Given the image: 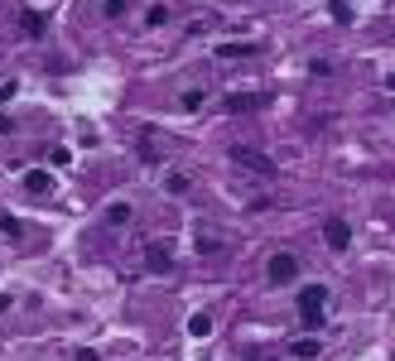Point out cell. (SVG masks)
Here are the masks:
<instances>
[{
	"instance_id": "6da1fadb",
	"label": "cell",
	"mask_w": 395,
	"mask_h": 361,
	"mask_svg": "<svg viewBox=\"0 0 395 361\" xmlns=\"http://www.w3.org/2000/svg\"><path fill=\"white\" fill-rule=\"evenodd\" d=\"M323 308H328V284H304L299 289V323L308 333L323 328Z\"/></svg>"
},
{
	"instance_id": "7a4b0ae2",
	"label": "cell",
	"mask_w": 395,
	"mask_h": 361,
	"mask_svg": "<svg viewBox=\"0 0 395 361\" xmlns=\"http://www.w3.org/2000/svg\"><path fill=\"white\" fill-rule=\"evenodd\" d=\"M231 164H241L246 174H261V179H275V164L261 155V150H246V145H231Z\"/></svg>"
},
{
	"instance_id": "3957f363",
	"label": "cell",
	"mask_w": 395,
	"mask_h": 361,
	"mask_svg": "<svg viewBox=\"0 0 395 361\" xmlns=\"http://www.w3.org/2000/svg\"><path fill=\"white\" fill-rule=\"evenodd\" d=\"M295 274H299V261L290 251H275V256L265 261V279H270V284H290Z\"/></svg>"
},
{
	"instance_id": "277c9868",
	"label": "cell",
	"mask_w": 395,
	"mask_h": 361,
	"mask_svg": "<svg viewBox=\"0 0 395 361\" xmlns=\"http://www.w3.org/2000/svg\"><path fill=\"white\" fill-rule=\"evenodd\" d=\"M169 265H174L169 246H164V241H150V246H145V270L150 274H169Z\"/></svg>"
},
{
	"instance_id": "5b68a950",
	"label": "cell",
	"mask_w": 395,
	"mask_h": 361,
	"mask_svg": "<svg viewBox=\"0 0 395 361\" xmlns=\"http://www.w3.org/2000/svg\"><path fill=\"white\" fill-rule=\"evenodd\" d=\"M323 236H328L333 251H347V246H352V227H347L342 217H328V222H323Z\"/></svg>"
},
{
	"instance_id": "8992f818",
	"label": "cell",
	"mask_w": 395,
	"mask_h": 361,
	"mask_svg": "<svg viewBox=\"0 0 395 361\" xmlns=\"http://www.w3.org/2000/svg\"><path fill=\"white\" fill-rule=\"evenodd\" d=\"M49 188H53V174H49V169H29V174H24V193H34V197H44Z\"/></svg>"
},
{
	"instance_id": "52a82bcc",
	"label": "cell",
	"mask_w": 395,
	"mask_h": 361,
	"mask_svg": "<svg viewBox=\"0 0 395 361\" xmlns=\"http://www.w3.org/2000/svg\"><path fill=\"white\" fill-rule=\"evenodd\" d=\"M19 29H24L29 39H44V29H49V19H44L39 10H19Z\"/></svg>"
},
{
	"instance_id": "ba28073f",
	"label": "cell",
	"mask_w": 395,
	"mask_h": 361,
	"mask_svg": "<svg viewBox=\"0 0 395 361\" xmlns=\"http://www.w3.org/2000/svg\"><path fill=\"white\" fill-rule=\"evenodd\" d=\"M130 217H135V212H130V202H121V197L106 207V227H130Z\"/></svg>"
},
{
	"instance_id": "9c48e42d",
	"label": "cell",
	"mask_w": 395,
	"mask_h": 361,
	"mask_svg": "<svg viewBox=\"0 0 395 361\" xmlns=\"http://www.w3.org/2000/svg\"><path fill=\"white\" fill-rule=\"evenodd\" d=\"M318 352H323V342H318V337H299L295 347H290V357H299V361H313Z\"/></svg>"
},
{
	"instance_id": "30bf717a",
	"label": "cell",
	"mask_w": 395,
	"mask_h": 361,
	"mask_svg": "<svg viewBox=\"0 0 395 361\" xmlns=\"http://www.w3.org/2000/svg\"><path fill=\"white\" fill-rule=\"evenodd\" d=\"M207 333H212V318L207 313H193L188 318V337H207Z\"/></svg>"
},
{
	"instance_id": "8fae6325",
	"label": "cell",
	"mask_w": 395,
	"mask_h": 361,
	"mask_svg": "<svg viewBox=\"0 0 395 361\" xmlns=\"http://www.w3.org/2000/svg\"><path fill=\"white\" fill-rule=\"evenodd\" d=\"M251 53H256L251 44H222L217 49V58H251Z\"/></svg>"
},
{
	"instance_id": "7c38bea8",
	"label": "cell",
	"mask_w": 395,
	"mask_h": 361,
	"mask_svg": "<svg viewBox=\"0 0 395 361\" xmlns=\"http://www.w3.org/2000/svg\"><path fill=\"white\" fill-rule=\"evenodd\" d=\"M261 96H251V91H236V96H227V111H251Z\"/></svg>"
},
{
	"instance_id": "4fadbf2b",
	"label": "cell",
	"mask_w": 395,
	"mask_h": 361,
	"mask_svg": "<svg viewBox=\"0 0 395 361\" xmlns=\"http://www.w3.org/2000/svg\"><path fill=\"white\" fill-rule=\"evenodd\" d=\"M164 193H188V174H164Z\"/></svg>"
},
{
	"instance_id": "5bb4252c",
	"label": "cell",
	"mask_w": 395,
	"mask_h": 361,
	"mask_svg": "<svg viewBox=\"0 0 395 361\" xmlns=\"http://www.w3.org/2000/svg\"><path fill=\"white\" fill-rule=\"evenodd\" d=\"M179 106H184V111H198V106H202V87H188L179 96Z\"/></svg>"
},
{
	"instance_id": "9a60e30c",
	"label": "cell",
	"mask_w": 395,
	"mask_h": 361,
	"mask_svg": "<svg viewBox=\"0 0 395 361\" xmlns=\"http://www.w3.org/2000/svg\"><path fill=\"white\" fill-rule=\"evenodd\" d=\"M164 19H169V10H164V5H150V15H145V24H150V29H159Z\"/></svg>"
},
{
	"instance_id": "2e32d148",
	"label": "cell",
	"mask_w": 395,
	"mask_h": 361,
	"mask_svg": "<svg viewBox=\"0 0 395 361\" xmlns=\"http://www.w3.org/2000/svg\"><path fill=\"white\" fill-rule=\"evenodd\" d=\"M0 231H5V236H10V241H19V236H24V227H19V222H15V217H0Z\"/></svg>"
},
{
	"instance_id": "e0dca14e",
	"label": "cell",
	"mask_w": 395,
	"mask_h": 361,
	"mask_svg": "<svg viewBox=\"0 0 395 361\" xmlns=\"http://www.w3.org/2000/svg\"><path fill=\"white\" fill-rule=\"evenodd\" d=\"M328 5H333V19H337V24H352V10H347V0H328Z\"/></svg>"
},
{
	"instance_id": "ac0fdd59",
	"label": "cell",
	"mask_w": 395,
	"mask_h": 361,
	"mask_svg": "<svg viewBox=\"0 0 395 361\" xmlns=\"http://www.w3.org/2000/svg\"><path fill=\"white\" fill-rule=\"evenodd\" d=\"M308 73H313V78H328V73H333V63H328V58H313V63H308Z\"/></svg>"
},
{
	"instance_id": "d6986e66",
	"label": "cell",
	"mask_w": 395,
	"mask_h": 361,
	"mask_svg": "<svg viewBox=\"0 0 395 361\" xmlns=\"http://www.w3.org/2000/svg\"><path fill=\"white\" fill-rule=\"evenodd\" d=\"M125 5H130V0H106L101 10H106V15H125Z\"/></svg>"
},
{
	"instance_id": "ffe728a7",
	"label": "cell",
	"mask_w": 395,
	"mask_h": 361,
	"mask_svg": "<svg viewBox=\"0 0 395 361\" xmlns=\"http://www.w3.org/2000/svg\"><path fill=\"white\" fill-rule=\"evenodd\" d=\"M73 361H101V357L92 352V347H78V352H73Z\"/></svg>"
},
{
	"instance_id": "44dd1931",
	"label": "cell",
	"mask_w": 395,
	"mask_h": 361,
	"mask_svg": "<svg viewBox=\"0 0 395 361\" xmlns=\"http://www.w3.org/2000/svg\"><path fill=\"white\" fill-rule=\"evenodd\" d=\"M15 91H19V87H15V82H0V106H5V101H10Z\"/></svg>"
},
{
	"instance_id": "7402d4cb",
	"label": "cell",
	"mask_w": 395,
	"mask_h": 361,
	"mask_svg": "<svg viewBox=\"0 0 395 361\" xmlns=\"http://www.w3.org/2000/svg\"><path fill=\"white\" fill-rule=\"evenodd\" d=\"M5 308H10V294H0V313H5Z\"/></svg>"
},
{
	"instance_id": "603a6c76",
	"label": "cell",
	"mask_w": 395,
	"mask_h": 361,
	"mask_svg": "<svg viewBox=\"0 0 395 361\" xmlns=\"http://www.w3.org/2000/svg\"><path fill=\"white\" fill-rule=\"evenodd\" d=\"M5 130H10V121H5V116H0V135H5Z\"/></svg>"
},
{
	"instance_id": "cb8c5ba5",
	"label": "cell",
	"mask_w": 395,
	"mask_h": 361,
	"mask_svg": "<svg viewBox=\"0 0 395 361\" xmlns=\"http://www.w3.org/2000/svg\"><path fill=\"white\" fill-rule=\"evenodd\" d=\"M391 87H395V78H391Z\"/></svg>"
}]
</instances>
